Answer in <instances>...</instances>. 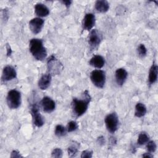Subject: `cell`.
Segmentation results:
<instances>
[{"instance_id": "obj_4", "label": "cell", "mask_w": 158, "mask_h": 158, "mask_svg": "<svg viewBox=\"0 0 158 158\" xmlns=\"http://www.w3.org/2000/svg\"><path fill=\"white\" fill-rule=\"evenodd\" d=\"M90 79L94 85L102 88L106 83V73L102 70H94L90 73Z\"/></svg>"}, {"instance_id": "obj_17", "label": "cell", "mask_w": 158, "mask_h": 158, "mask_svg": "<svg viewBox=\"0 0 158 158\" xmlns=\"http://www.w3.org/2000/svg\"><path fill=\"white\" fill-rule=\"evenodd\" d=\"M157 74H158V67L157 64L154 62L151 67L149 72L148 77V82L149 85L155 83L157 80Z\"/></svg>"}, {"instance_id": "obj_19", "label": "cell", "mask_w": 158, "mask_h": 158, "mask_svg": "<svg viewBox=\"0 0 158 158\" xmlns=\"http://www.w3.org/2000/svg\"><path fill=\"white\" fill-rule=\"evenodd\" d=\"M146 113V107L141 102H138L135 106V115L136 117H142Z\"/></svg>"}, {"instance_id": "obj_8", "label": "cell", "mask_w": 158, "mask_h": 158, "mask_svg": "<svg viewBox=\"0 0 158 158\" xmlns=\"http://www.w3.org/2000/svg\"><path fill=\"white\" fill-rule=\"evenodd\" d=\"M30 112L33 124L37 127H42L44 123V120L40 112V107L37 103H34L31 106Z\"/></svg>"}, {"instance_id": "obj_27", "label": "cell", "mask_w": 158, "mask_h": 158, "mask_svg": "<svg viewBox=\"0 0 158 158\" xmlns=\"http://www.w3.org/2000/svg\"><path fill=\"white\" fill-rule=\"evenodd\" d=\"M93 156V151L89 150L83 151L81 154V158H91Z\"/></svg>"}, {"instance_id": "obj_12", "label": "cell", "mask_w": 158, "mask_h": 158, "mask_svg": "<svg viewBox=\"0 0 158 158\" xmlns=\"http://www.w3.org/2000/svg\"><path fill=\"white\" fill-rule=\"evenodd\" d=\"M43 111L46 113L52 112L56 108L55 102L49 97L44 96L41 101Z\"/></svg>"}, {"instance_id": "obj_11", "label": "cell", "mask_w": 158, "mask_h": 158, "mask_svg": "<svg viewBox=\"0 0 158 158\" xmlns=\"http://www.w3.org/2000/svg\"><path fill=\"white\" fill-rule=\"evenodd\" d=\"M96 22L95 16L92 13L86 14L82 21V27L83 30H91L94 27Z\"/></svg>"}, {"instance_id": "obj_31", "label": "cell", "mask_w": 158, "mask_h": 158, "mask_svg": "<svg viewBox=\"0 0 158 158\" xmlns=\"http://www.w3.org/2000/svg\"><path fill=\"white\" fill-rule=\"evenodd\" d=\"M62 2L67 7H69L70 6V4H72V1H62Z\"/></svg>"}, {"instance_id": "obj_1", "label": "cell", "mask_w": 158, "mask_h": 158, "mask_svg": "<svg viewBox=\"0 0 158 158\" xmlns=\"http://www.w3.org/2000/svg\"><path fill=\"white\" fill-rule=\"evenodd\" d=\"M91 101V96L88 90H85L81 98H75L72 102V108L73 115L78 117L82 115L86 111Z\"/></svg>"}, {"instance_id": "obj_14", "label": "cell", "mask_w": 158, "mask_h": 158, "mask_svg": "<svg viewBox=\"0 0 158 158\" xmlns=\"http://www.w3.org/2000/svg\"><path fill=\"white\" fill-rule=\"evenodd\" d=\"M51 82V75L48 72V73L43 74L38 81V86L42 89H46L50 85Z\"/></svg>"}, {"instance_id": "obj_5", "label": "cell", "mask_w": 158, "mask_h": 158, "mask_svg": "<svg viewBox=\"0 0 158 158\" xmlns=\"http://www.w3.org/2000/svg\"><path fill=\"white\" fill-rule=\"evenodd\" d=\"M102 39V34L96 29L90 31L88 37V43L89 49L91 51H94L98 49L99 44Z\"/></svg>"}, {"instance_id": "obj_10", "label": "cell", "mask_w": 158, "mask_h": 158, "mask_svg": "<svg viewBox=\"0 0 158 158\" xmlns=\"http://www.w3.org/2000/svg\"><path fill=\"white\" fill-rule=\"evenodd\" d=\"M44 21L40 17H35L29 22V27L33 34L39 33L44 25Z\"/></svg>"}, {"instance_id": "obj_29", "label": "cell", "mask_w": 158, "mask_h": 158, "mask_svg": "<svg viewBox=\"0 0 158 158\" xmlns=\"http://www.w3.org/2000/svg\"><path fill=\"white\" fill-rule=\"evenodd\" d=\"M97 142L98 143V144H99L100 145H103L105 144V139L104 137L103 136H99L98 138L97 139Z\"/></svg>"}, {"instance_id": "obj_24", "label": "cell", "mask_w": 158, "mask_h": 158, "mask_svg": "<svg viewBox=\"0 0 158 158\" xmlns=\"http://www.w3.org/2000/svg\"><path fill=\"white\" fill-rule=\"evenodd\" d=\"M78 127L77 123L75 121H70L68 123L67 126V132H72L75 131Z\"/></svg>"}, {"instance_id": "obj_3", "label": "cell", "mask_w": 158, "mask_h": 158, "mask_svg": "<svg viewBox=\"0 0 158 158\" xmlns=\"http://www.w3.org/2000/svg\"><path fill=\"white\" fill-rule=\"evenodd\" d=\"M8 107L11 109H17L21 104V94L17 89L10 90L6 97Z\"/></svg>"}, {"instance_id": "obj_22", "label": "cell", "mask_w": 158, "mask_h": 158, "mask_svg": "<svg viewBox=\"0 0 158 158\" xmlns=\"http://www.w3.org/2000/svg\"><path fill=\"white\" fill-rule=\"evenodd\" d=\"M138 54L140 57H144L147 54V49L143 44H140L137 48Z\"/></svg>"}, {"instance_id": "obj_13", "label": "cell", "mask_w": 158, "mask_h": 158, "mask_svg": "<svg viewBox=\"0 0 158 158\" xmlns=\"http://www.w3.org/2000/svg\"><path fill=\"white\" fill-rule=\"evenodd\" d=\"M115 80L117 84L121 86L125 83L127 76L128 73L126 70L123 68H119L116 70L115 71Z\"/></svg>"}, {"instance_id": "obj_7", "label": "cell", "mask_w": 158, "mask_h": 158, "mask_svg": "<svg viewBox=\"0 0 158 158\" xmlns=\"http://www.w3.org/2000/svg\"><path fill=\"white\" fill-rule=\"evenodd\" d=\"M104 122L106 128L109 132L114 133L117 131L118 125V118L115 112H112L107 115L105 117Z\"/></svg>"}, {"instance_id": "obj_20", "label": "cell", "mask_w": 158, "mask_h": 158, "mask_svg": "<svg viewBox=\"0 0 158 158\" xmlns=\"http://www.w3.org/2000/svg\"><path fill=\"white\" fill-rule=\"evenodd\" d=\"M67 132V128L64 127L62 125H57L55 128V135L57 137H62L66 135V133Z\"/></svg>"}, {"instance_id": "obj_6", "label": "cell", "mask_w": 158, "mask_h": 158, "mask_svg": "<svg viewBox=\"0 0 158 158\" xmlns=\"http://www.w3.org/2000/svg\"><path fill=\"white\" fill-rule=\"evenodd\" d=\"M48 68L51 75H58L63 69L62 63L54 56L51 55L48 59Z\"/></svg>"}, {"instance_id": "obj_25", "label": "cell", "mask_w": 158, "mask_h": 158, "mask_svg": "<svg viewBox=\"0 0 158 158\" xmlns=\"http://www.w3.org/2000/svg\"><path fill=\"white\" fill-rule=\"evenodd\" d=\"M67 152H68V154L70 157H73L77 154V153L78 152V148L75 146L72 145L68 148Z\"/></svg>"}, {"instance_id": "obj_15", "label": "cell", "mask_w": 158, "mask_h": 158, "mask_svg": "<svg viewBox=\"0 0 158 158\" xmlns=\"http://www.w3.org/2000/svg\"><path fill=\"white\" fill-rule=\"evenodd\" d=\"M35 12L38 17H43L49 15V10L44 4L37 3L35 6Z\"/></svg>"}, {"instance_id": "obj_32", "label": "cell", "mask_w": 158, "mask_h": 158, "mask_svg": "<svg viewBox=\"0 0 158 158\" xmlns=\"http://www.w3.org/2000/svg\"><path fill=\"white\" fill-rule=\"evenodd\" d=\"M142 157H148V158H152L153 157V156L151 154V152H146L142 155Z\"/></svg>"}, {"instance_id": "obj_2", "label": "cell", "mask_w": 158, "mask_h": 158, "mask_svg": "<svg viewBox=\"0 0 158 158\" xmlns=\"http://www.w3.org/2000/svg\"><path fill=\"white\" fill-rule=\"evenodd\" d=\"M29 49L31 54L38 60H43L47 56V51L43 46V41L41 39L33 38L29 43Z\"/></svg>"}, {"instance_id": "obj_23", "label": "cell", "mask_w": 158, "mask_h": 158, "mask_svg": "<svg viewBox=\"0 0 158 158\" xmlns=\"http://www.w3.org/2000/svg\"><path fill=\"white\" fill-rule=\"evenodd\" d=\"M156 148H157V145H156V143H155V141H149L147 143L146 149L148 150V151L149 152H151V153L154 152L156 150Z\"/></svg>"}, {"instance_id": "obj_28", "label": "cell", "mask_w": 158, "mask_h": 158, "mask_svg": "<svg viewBox=\"0 0 158 158\" xmlns=\"http://www.w3.org/2000/svg\"><path fill=\"white\" fill-rule=\"evenodd\" d=\"M10 157H22V156L20 155V152L16 150H14L11 152Z\"/></svg>"}, {"instance_id": "obj_26", "label": "cell", "mask_w": 158, "mask_h": 158, "mask_svg": "<svg viewBox=\"0 0 158 158\" xmlns=\"http://www.w3.org/2000/svg\"><path fill=\"white\" fill-rule=\"evenodd\" d=\"M52 157L60 158L62 157V151L60 148H55L51 152Z\"/></svg>"}, {"instance_id": "obj_18", "label": "cell", "mask_w": 158, "mask_h": 158, "mask_svg": "<svg viewBox=\"0 0 158 158\" xmlns=\"http://www.w3.org/2000/svg\"><path fill=\"white\" fill-rule=\"evenodd\" d=\"M95 9L101 13L107 12L109 9V4L106 0L96 1L94 4Z\"/></svg>"}, {"instance_id": "obj_21", "label": "cell", "mask_w": 158, "mask_h": 158, "mask_svg": "<svg viewBox=\"0 0 158 158\" xmlns=\"http://www.w3.org/2000/svg\"><path fill=\"white\" fill-rule=\"evenodd\" d=\"M149 141V136L145 132H141L138 136L137 143L139 145H143Z\"/></svg>"}, {"instance_id": "obj_9", "label": "cell", "mask_w": 158, "mask_h": 158, "mask_svg": "<svg viewBox=\"0 0 158 158\" xmlns=\"http://www.w3.org/2000/svg\"><path fill=\"white\" fill-rule=\"evenodd\" d=\"M16 77L17 72L14 67L11 65H7L4 67V68L3 69L1 77V81L5 83L15 78Z\"/></svg>"}, {"instance_id": "obj_16", "label": "cell", "mask_w": 158, "mask_h": 158, "mask_svg": "<svg viewBox=\"0 0 158 158\" xmlns=\"http://www.w3.org/2000/svg\"><path fill=\"white\" fill-rule=\"evenodd\" d=\"M89 64L96 69H101L104 65L105 59L100 55H95L90 59Z\"/></svg>"}, {"instance_id": "obj_30", "label": "cell", "mask_w": 158, "mask_h": 158, "mask_svg": "<svg viewBox=\"0 0 158 158\" xmlns=\"http://www.w3.org/2000/svg\"><path fill=\"white\" fill-rule=\"evenodd\" d=\"M6 49H7V56H9L12 53V50H11L10 46L9 44H6Z\"/></svg>"}]
</instances>
